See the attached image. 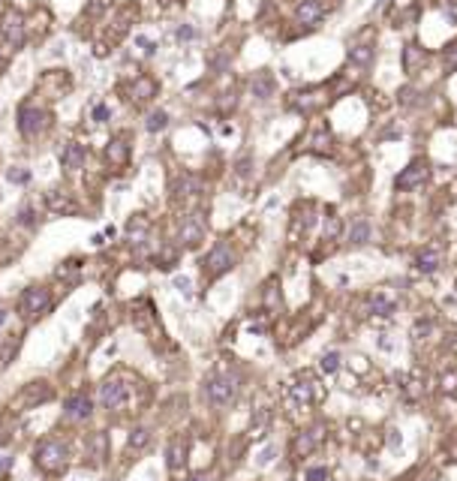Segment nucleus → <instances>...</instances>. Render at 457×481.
I'll use <instances>...</instances> for the list:
<instances>
[{"label": "nucleus", "mask_w": 457, "mask_h": 481, "mask_svg": "<svg viewBox=\"0 0 457 481\" xmlns=\"http://www.w3.org/2000/svg\"><path fill=\"white\" fill-rule=\"evenodd\" d=\"M189 481H211V478H208V475H193Z\"/></svg>", "instance_id": "48"}, {"label": "nucleus", "mask_w": 457, "mask_h": 481, "mask_svg": "<svg viewBox=\"0 0 457 481\" xmlns=\"http://www.w3.org/2000/svg\"><path fill=\"white\" fill-rule=\"evenodd\" d=\"M322 15H325V6H322V0H301V4L295 6V18H298L304 27L319 25Z\"/></svg>", "instance_id": "15"}, {"label": "nucleus", "mask_w": 457, "mask_h": 481, "mask_svg": "<svg viewBox=\"0 0 457 481\" xmlns=\"http://www.w3.org/2000/svg\"><path fill=\"white\" fill-rule=\"evenodd\" d=\"M425 61H427V51L425 49H418V46H406L403 49V66H406V73H418L421 66H425Z\"/></svg>", "instance_id": "22"}, {"label": "nucleus", "mask_w": 457, "mask_h": 481, "mask_svg": "<svg viewBox=\"0 0 457 481\" xmlns=\"http://www.w3.org/2000/svg\"><path fill=\"white\" fill-rule=\"evenodd\" d=\"M42 400H51V388H49V382H30V385H25V391L13 400V409L15 412H25V409H33V406H39Z\"/></svg>", "instance_id": "9"}, {"label": "nucleus", "mask_w": 457, "mask_h": 481, "mask_svg": "<svg viewBox=\"0 0 457 481\" xmlns=\"http://www.w3.org/2000/svg\"><path fill=\"white\" fill-rule=\"evenodd\" d=\"M0 39H4L9 49L25 46V18H21V13L6 9V13L0 15Z\"/></svg>", "instance_id": "7"}, {"label": "nucleus", "mask_w": 457, "mask_h": 481, "mask_svg": "<svg viewBox=\"0 0 457 481\" xmlns=\"http://www.w3.org/2000/svg\"><path fill=\"white\" fill-rule=\"evenodd\" d=\"M370 304H373V310H376V313H382V316H388V313H394V301L388 298L385 292H376V295L370 298Z\"/></svg>", "instance_id": "29"}, {"label": "nucleus", "mask_w": 457, "mask_h": 481, "mask_svg": "<svg viewBox=\"0 0 457 481\" xmlns=\"http://www.w3.org/2000/svg\"><path fill=\"white\" fill-rule=\"evenodd\" d=\"M328 466H310L304 473V481H328Z\"/></svg>", "instance_id": "34"}, {"label": "nucleus", "mask_w": 457, "mask_h": 481, "mask_svg": "<svg viewBox=\"0 0 457 481\" xmlns=\"http://www.w3.org/2000/svg\"><path fill=\"white\" fill-rule=\"evenodd\" d=\"M392 436H388V439H392V449H400V430H388Z\"/></svg>", "instance_id": "45"}, {"label": "nucleus", "mask_w": 457, "mask_h": 481, "mask_svg": "<svg viewBox=\"0 0 457 481\" xmlns=\"http://www.w3.org/2000/svg\"><path fill=\"white\" fill-rule=\"evenodd\" d=\"M439 388L445 391V394H454V391H457V367H451L449 373H442V379H439Z\"/></svg>", "instance_id": "33"}, {"label": "nucleus", "mask_w": 457, "mask_h": 481, "mask_svg": "<svg viewBox=\"0 0 457 481\" xmlns=\"http://www.w3.org/2000/svg\"><path fill=\"white\" fill-rule=\"evenodd\" d=\"M319 367H322V373H337V370H340V355H337V352H328V355H322Z\"/></svg>", "instance_id": "31"}, {"label": "nucleus", "mask_w": 457, "mask_h": 481, "mask_svg": "<svg viewBox=\"0 0 457 481\" xmlns=\"http://www.w3.org/2000/svg\"><path fill=\"white\" fill-rule=\"evenodd\" d=\"M46 127H49V111H42L39 106H21L18 108V130H21V136L33 139V136H39Z\"/></svg>", "instance_id": "8"}, {"label": "nucleus", "mask_w": 457, "mask_h": 481, "mask_svg": "<svg viewBox=\"0 0 457 481\" xmlns=\"http://www.w3.org/2000/svg\"><path fill=\"white\" fill-rule=\"evenodd\" d=\"M238 394V376L235 373H214L205 382V397L211 406H229Z\"/></svg>", "instance_id": "2"}, {"label": "nucleus", "mask_w": 457, "mask_h": 481, "mask_svg": "<svg viewBox=\"0 0 457 481\" xmlns=\"http://www.w3.org/2000/svg\"><path fill=\"white\" fill-rule=\"evenodd\" d=\"M439 262H442V256H439V250H437V247H421V250L415 253V259H412V265H415V271H421V274L437 271Z\"/></svg>", "instance_id": "17"}, {"label": "nucleus", "mask_w": 457, "mask_h": 481, "mask_svg": "<svg viewBox=\"0 0 457 481\" xmlns=\"http://www.w3.org/2000/svg\"><path fill=\"white\" fill-rule=\"evenodd\" d=\"M33 463L46 475H58L66 469V463H70V445H66L61 436H46V439L33 449Z\"/></svg>", "instance_id": "1"}, {"label": "nucleus", "mask_w": 457, "mask_h": 481, "mask_svg": "<svg viewBox=\"0 0 457 481\" xmlns=\"http://www.w3.org/2000/svg\"><path fill=\"white\" fill-rule=\"evenodd\" d=\"M0 481H9V478H0Z\"/></svg>", "instance_id": "50"}, {"label": "nucleus", "mask_w": 457, "mask_h": 481, "mask_svg": "<svg viewBox=\"0 0 457 481\" xmlns=\"http://www.w3.org/2000/svg\"><path fill=\"white\" fill-rule=\"evenodd\" d=\"M91 412H94V400H91V394H87V391H75V394H70V397L63 400V416L73 418V421L91 418Z\"/></svg>", "instance_id": "12"}, {"label": "nucleus", "mask_w": 457, "mask_h": 481, "mask_svg": "<svg viewBox=\"0 0 457 481\" xmlns=\"http://www.w3.org/2000/svg\"><path fill=\"white\" fill-rule=\"evenodd\" d=\"M175 289L181 292L184 298L193 295V283H189V277H175Z\"/></svg>", "instance_id": "38"}, {"label": "nucleus", "mask_w": 457, "mask_h": 481, "mask_svg": "<svg viewBox=\"0 0 457 481\" xmlns=\"http://www.w3.org/2000/svg\"><path fill=\"white\" fill-rule=\"evenodd\" d=\"M289 391H292L298 406H310V404H322V400H325V385H322L316 376H310L307 370L292 379V388Z\"/></svg>", "instance_id": "3"}, {"label": "nucleus", "mask_w": 457, "mask_h": 481, "mask_svg": "<svg viewBox=\"0 0 457 481\" xmlns=\"http://www.w3.org/2000/svg\"><path fill=\"white\" fill-rule=\"evenodd\" d=\"M46 202H49V208L54 211V214H63V211H70V214H73V211H75V205L70 202V199H61V193H58V189H51V193L46 196Z\"/></svg>", "instance_id": "26"}, {"label": "nucleus", "mask_w": 457, "mask_h": 481, "mask_svg": "<svg viewBox=\"0 0 457 481\" xmlns=\"http://www.w3.org/2000/svg\"><path fill=\"white\" fill-rule=\"evenodd\" d=\"M177 241H181V247H187V250H196L199 244L205 241V223L199 220V217H189V220H184V226H181V235H177Z\"/></svg>", "instance_id": "13"}, {"label": "nucleus", "mask_w": 457, "mask_h": 481, "mask_svg": "<svg viewBox=\"0 0 457 481\" xmlns=\"http://www.w3.org/2000/svg\"><path fill=\"white\" fill-rule=\"evenodd\" d=\"M265 304H268L271 310H274L277 304H280V295H277V280H271V283L265 286Z\"/></svg>", "instance_id": "35"}, {"label": "nucleus", "mask_w": 457, "mask_h": 481, "mask_svg": "<svg viewBox=\"0 0 457 481\" xmlns=\"http://www.w3.org/2000/svg\"><path fill=\"white\" fill-rule=\"evenodd\" d=\"M4 70H6V58L0 54V75H4Z\"/></svg>", "instance_id": "47"}, {"label": "nucleus", "mask_w": 457, "mask_h": 481, "mask_svg": "<svg viewBox=\"0 0 457 481\" xmlns=\"http://www.w3.org/2000/svg\"><path fill=\"white\" fill-rule=\"evenodd\" d=\"M148 439H151V433L144 430V427H139V430H132V433H130V442H127V445H130V449H136V451H139V449H144V445H148Z\"/></svg>", "instance_id": "32"}, {"label": "nucleus", "mask_w": 457, "mask_h": 481, "mask_svg": "<svg viewBox=\"0 0 457 481\" xmlns=\"http://www.w3.org/2000/svg\"><path fill=\"white\" fill-rule=\"evenodd\" d=\"M430 181V165L427 160H412L403 172L397 175V189H409V187H421Z\"/></svg>", "instance_id": "10"}, {"label": "nucleus", "mask_w": 457, "mask_h": 481, "mask_svg": "<svg viewBox=\"0 0 457 481\" xmlns=\"http://www.w3.org/2000/svg\"><path fill=\"white\" fill-rule=\"evenodd\" d=\"M154 94H157V82L148 75H142L130 85V99H136V103H144V99H151Z\"/></svg>", "instance_id": "18"}, {"label": "nucleus", "mask_w": 457, "mask_h": 481, "mask_svg": "<svg viewBox=\"0 0 457 481\" xmlns=\"http://www.w3.org/2000/svg\"><path fill=\"white\" fill-rule=\"evenodd\" d=\"M373 46H349V61L352 66H358V70H367V66L373 63Z\"/></svg>", "instance_id": "24"}, {"label": "nucleus", "mask_w": 457, "mask_h": 481, "mask_svg": "<svg viewBox=\"0 0 457 481\" xmlns=\"http://www.w3.org/2000/svg\"><path fill=\"white\" fill-rule=\"evenodd\" d=\"M51 307V292L46 286H27L25 292L18 295V313L25 319H37V316H42Z\"/></svg>", "instance_id": "4"}, {"label": "nucleus", "mask_w": 457, "mask_h": 481, "mask_svg": "<svg viewBox=\"0 0 457 481\" xmlns=\"http://www.w3.org/2000/svg\"><path fill=\"white\" fill-rule=\"evenodd\" d=\"M322 427H307V430H301L295 439H292V445H289V451H292V457L295 461H301V457H310L316 451V445L322 442Z\"/></svg>", "instance_id": "11"}, {"label": "nucleus", "mask_w": 457, "mask_h": 481, "mask_svg": "<svg viewBox=\"0 0 457 481\" xmlns=\"http://www.w3.org/2000/svg\"><path fill=\"white\" fill-rule=\"evenodd\" d=\"M127 232H130V241L132 244H144V241H148V220H142V217L130 220Z\"/></svg>", "instance_id": "25"}, {"label": "nucleus", "mask_w": 457, "mask_h": 481, "mask_svg": "<svg viewBox=\"0 0 457 481\" xmlns=\"http://www.w3.org/2000/svg\"><path fill=\"white\" fill-rule=\"evenodd\" d=\"M6 181H9V184L25 187V184L30 181V172L25 169V165H13V169H6Z\"/></svg>", "instance_id": "30"}, {"label": "nucleus", "mask_w": 457, "mask_h": 481, "mask_svg": "<svg viewBox=\"0 0 457 481\" xmlns=\"http://www.w3.org/2000/svg\"><path fill=\"white\" fill-rule=\"evenodd\" d=\"M202 265H205V274L211 280H217V277H223L226 271H232V265H235V253H232L229 244H214V247H211V253L205 256Z\"/></svg>", "instance_id": "6"}, {"label": "nucleus", "mask_w": 457, "mask_h": 481, "mask_svg": "<svg viewBox=\"0 0 457 481\" xmlns=\"http://www.w3.org/2000/svg\"><path fill=\"white\" fill-rule=\"evenodd\" d=\"M144 127H148V132H160V130H165V127H169V115H165L163 108L151 111V115H148V120H144Z\"/></svg>", "instance_id": "28"}, {"label": "nucleus", "mask_w": 457, "mask_h": 481, "mask_svg": "<svg viewBox=\"0 0 457 481\" xmlns=\"http://www.w3.org/2000/svg\"><path fill=\"white\" fill-rule=\"evenodd\" d=\"M106 156H108V163H111V165H124V163H127V156H130V144L124 142V136L115 139V142H108Z\"/></svg>", "instance_id": "23"}, {"label": "nucleus", "mask_w": 457, "mask_h": 481, "mask_svg": "<svg viewBox=\"0 0 457 481\" xmlns=\"http://www.w3.org/2000/svg\"><path fill=\"white\" fill-rule=\"evenodd\" d=\"M340 232H343V220H340V217H331V220H328V226H325V238H328V241H334Z\"/></svg>", "instance_id": "36"}, {"label": "nucleus", "mask_w": 457, "mask_h": 481, "mask_svg": "<svg viewBox=\"0 0 457 481\" xmlns=\"http://www.w3.org/2000/svg\"><path fill=\"white\" fill-rule=\"evenodd\" d=\"M6 316H9V313H6V310H0V328H4V322H6Z\"/></svg>", "instance_id": "46"}, {"label": "nucleus", "mask_w": 457, "mask_h": 481, "mask_svg": "<svg viewBox=\"0 0 457 481\" xmlns=\"http://www.w3.org/2000/svg\"><path fill=\"white\" fill-rule=\"evenodd\" d=\"M367 238H370V223H367L364 217H358L352 223V232H349V244H364Z\"/></svg>", "instance_id": "27"}, {"label": "nucleus", "mask_w": 457, "mask_h": 481, "mask_svg": "<svg viewBox=\"0 0 457 481\" xmlns=\"http://www.w3.org/2000/svg\"><path fill=\"white\" fill-rule=\"evenodd\" d=\"M177 39H196V30L193 27H177Z\"/></svg>", "instance_id": "43"}, {"label": "nucleus", "mask_w": 457, "mask_h": 481, "mask_svg": "<svg viewBox=\"0 0 457 481\" xmlns=\"http://www.w3.org/2000/svg\"><path fill=\"white\" fill-rule=\"evenodd\" d=\"M84 160H87V151L82 148L79 142H66L63 144V151H61V165L66 172H79L82 165H84Z\"/></svg>", "instance_id": "16"}, {"label": "nucleus", "mask_w": 457, "mask_h": 481, "mask_svg": "<svg viewBox=\"0 0 457 481\" xmlns=\"http://www.w3.org/2000/svg\"><path fill=\"white\" fill-rule=\"evenodd\" d=\"M18 349H21V340H18V337H6V340H0V373H4L6 367L15 361Z\"/></svg>", "instance_id": "21"}, {"label": "nucleus", "mask_w": 457, "mask_h": 481, "mask_svg": "<svg viewBox=\"0 0 457 481\" xmlns=\"http://www.w3.org/2000/svg\"><path fill=\"white\" fill-rule=\"evenodd\" d=\"M445 61H449L451 70H457V42H451V46L445 49Z\"/></svg>", "instance_id": "40"}, {"label": "nucleus", "mask_w": 457, "mask_h": 481, "mask_svg": "<svg viewBox=\"0 0 457 481\" xmlns=\"http://www.w3.org/2000/svg\"><path fill=\"white\" fill-rule=\"evenodd\" d=\"M136 42L142 46L144 54H154V49H157V46H154V39H148V37H136Z\"/></svg>", "instance_id": "42"}, {"label": "nucleus", "mask_w": 457, "mask_h": 481, "mask_svg": "<svg viewBox=\"0 0 457 481\" xmlns=\"http://www.w3.org/2000/svg\"><path fill=\"white\" fill-rule=\"evenodd\" d=\"M130 404V388L120 382V379H106L99 385V406L108 409V412H120Z\"/></svg>", "instance_id": "5"}, {"label": "nucleus", "mask_w": 457, "mask_h": 481, "mask_svg": "<svg viewBox=\"0 0 457 481\" xmlns=\"http://www.w3.org/2000/svg\"><path fill=\"white\" fill-rule=\"evenodd\" d=\"M108 115H111V111H108V106H106V103H96V106H94V111H91V118L96 120V124H106Z\"/></svg>", "instance_id": "37"}, {"label": "nucleus", "mask_w": 457, "mask_h": 481, "mask_svg": "<svg viewBox=\"0 0 457 481\" xmlns=\"http://www.w3.org/2000/svg\"><path fill=\"white\" fill-rule=\"evenodd\" d=\"M187 454H189L187 436H175V439L169 442V449H165V463H169L172 473H181L184 463H187Z\"/></svg>", "instance_id": "14"}, {"label": "nucleus", "mask_w": 457, "mask_h": 481, "mask_svg": "<svg viewBox=\"0 0 457 481\" xmlns=\"http://www.w3.org/2000/svg\"><path fill=\"white\" fill-rule=\"evenodd\" d=\"M9 463V457H4V454H0V466H6Z\"/></svg>", "instance_id": "49"}, {"label": "nucleus", "mask_w": 457, "mask_h": 481, "mask_svg": "<svg viewBox=\"0 0 457 481\" xmlns=\"http://www.w3.org/2000/svg\"><path fill=\"white\" fill-rule=\"evenodd\" d=\"M277 91V78L271 73H259L253 78V96L256 99H268Z\"/></svg>", "instance_id": "19"}, {"label": "nucleus", "mask_w": 457, "mask_h": 481, "mask_svg": "<svg viewBox=\"0 0 457 481\" xmlns=\"http://www.w3.org/2000/svg\"><path fill=\"white\" fill-rule=\"evenodd\" d=\"M106 454H108V449H106V433H94L91 439H87V457H91V466L103 463Z\"/></svg>", "instance_id": "20"}, {"label": "nucleus", "mask_w": 457, "mask_h": 481, "mask_svg": "<svg viewBox=\"0 0 457 481\" xmlns=\"http://www.w3.org/2000/svg\"><path fill=\"white\" fill-rule=\"evenodd\" d=\"M18 223H21V226H33V208H21Z\"/></svg>", "instance_id": "41"}, {"label": "nucleus", "mask_w": 457, "mask_h": 481, "mask_svg": "<svg viewBox=\"0 0 457 481\" xmlns=\"http://www.w3.org/2000/svg\"><path fill=\"white\" fill-rule=\"evenodd\" d=\"M274 454H277V449H274V445H268V449L259 454V461H256V463H259V466H268V463L274 461Z\"/></svg>", "instance_id": "39"}, {"label": "nucleus", "mask_w": 457, "mask_h": 481, "mask_svg": "<svg viewBox=\"0 0 457 481\" xmlns=\"http://www.w3.org/2000/svg\"><path fill=\"white\" fill-rule=\"evenodd\" d=\"M415 6V0H394V9H412Z\"/></svg>", "instance_id": "44"}]
</instances>
